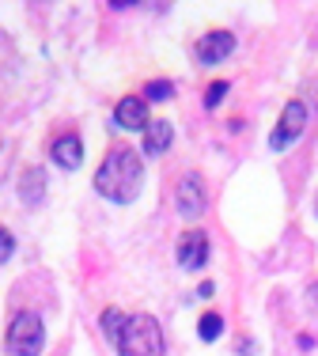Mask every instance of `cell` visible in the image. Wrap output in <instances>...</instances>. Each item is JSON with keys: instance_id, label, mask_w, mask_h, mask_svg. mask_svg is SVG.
Returning a JSON list of instances; mask_svg holds the SVG:
<instances>
[{"instance_id": "6da1fadb", "label": "cell", "mask_w": 318, "mask_h": 356, "mask_svg": "<svg viewBox=\"0 0 318 356\" xmlns=\"http://www.w3.org/2000/svg\"><path fill=\"white\" fill-rule=\"evenodd\" d=\"M140 186H144V159H140V152H133L129 144H114L95 171V190L106 201H114V205H129V201L140 197Z\"/></svg>"}, {"instance_id": "7a4b0ae2", "label": "cell", "mask_w": 318, "mask_h": 356, "mask_svg": "<svg viewBox=\"0 0 318 356\" xmlns=\"http://www.w3.org/2000/svg\"><path fill=\"white\" fill-rule=\"evenodd\" d=\"M118 356H163V326L156 315H129L122 341H118Z\"/></svg>"}, {"instance_id": "3957f363", "label": "cell", "mask_w": 318, "mask_h": 356, "mask_svg": "<svg viewBox=\"0 0 318 356\" xmlns=\"http://www.w3.org/2000/svg\"><path fill=\"white\" fill-rule=\"evenodd\" d=\"M42 345H46V326H42L38 315L31 311H19L8 326V353L12 356H38Z\"/></svg>"}, {"instance_id": "277c9868", "label": "cell", "mask_w": 318, "mask_h": 356, "mask_svg": "<svg viewBox=\"0 0 318 356\" xmlns=\"http://www.w3.org/2000/svg\"><path fill=\"white\" fill-rule=\"evenodd\" d=\"M303 129H307V103H303V99H288V103H284V110H281L277 129L269 133V148H273V152L292 148V144L303 137Z\"/></svg>"}, {"instance_id": "5b68a950", "label": "cell", "mask_w": 318, "mask_h": 356, "mask_svg": "<svg viewBox=\"0 0 318 356\" xmlns=\"http://www.w3.org/2000/svg\"><path fill=\"white\" fill-rule=\"evenodd\" d=\"M208 205V190H205V178L197 171H186L178 178V186H174V209H178V216L186 220H197L205 213Z\"/></svg>"}, {"instance_id": "8992f818", "label": "cell", "mask_w": 318, "mask_h": 356, "mask_svg": "<svg viewBox=\"0 0 318 356\" xmlns=\"http://www.w3.org/2000/svg\"><path fill=\"white\" fill-rule=\"evenodd\" d=\"M231 54H235V35H231V31H208V35H201L197 46H194L197 65H205V69L228 61Z\"/></svg>"}, {"instance_id": "52a82bcc", "label": "cell", "mask_w": 318, "mask_h": 356, "mask_svg": "<svg viewBox=\"0 0 318 356\" xmlns=\"http://www.w3.org/2000/svg\"><path fill=\"white\" fill-rule=\"evenodd\" d=\"M174 254H178V266L182 269H201L208 261V254H212V247H208V235L201 232V227H190V232L178 239Z\"/></svg>"}, {"instance_id": "ba28073f", "label": "cell", "mask_w": 318, "mask_h": 356, "mask_svg": "<svg viewBox=\"0 0 318 356\" xmlns=\"http://www.w3.org/2000/svg\"><path fill=\"white\" fill-rule=\"evenodd\" d=\"M114 122H118L122 129H140V133H144L148 122H152V118H148V103H144V99H137V95H125L122 103L114 106Z\"/></svg>"}, {"instance_id": "9c48e42d", "label": "cell", "mask_w": 318, "mask_h": 356, "mask_svg": "<svg viewBox=\"0 0 318 356\" xmlns=\"http://www.w3.org/2000/svg\"><path fill=\"white\" fill-rule=\"evenodd\" d=\"M49 156H53L57 167L76 171V167L83 163V140L76 137V133H65V137H57L53 144H49Z\"/></svg>"}, {"instance_id": "30bf717a", "label": "cell", "mask_w": 318, "mask_h": 356, "mask_svg": "<svg viewBox=\"0 0 318 356\" xmlns=\"http://www.w3.org/2000/svg\"><path fill=\"white\" fill-rule=\"evenodd\" d=\"M171 140H174V125L163 122V118H156V122H148L140 148H144V156H163V152L171 148Z\"/></svg>"}, {"instance_id": "8fae6325", "label": "cell", "mask_w": 318, "mask_h": 356, "mask_svg": "<svg viewBox=\"0 0 318 356\" xmlns=\"http://www.w3.org/2000/svg\"><path fill=\"white\" fill-rule=\"evenodd\" d=\"M19 197H23V205H38V201L46 197V171H42V167H27V171H23Z\"/></svg>"}, {"instance_id": "7c38bea8", "label": "cell", "mask_w": 318, "mask_h": 356, "mask_svg": "<svg viewBox=\"0 0 318 356\" xmlns=\"http://www.w3.org/2000/svg\"><path fill=\"white\" fill-rule=\"evenodd\" d=\"M103 334H106V341L114 345V349H118V341H122V334H125V326H129V315H125V311H118V307H106L103 311Z\"/></svg>"}, {"instance_id": "4fadbf2b", "label": "cell", "mask_w": 318, "mask_h": 356, "mask_svg": "<svg viewBox=\"0 0 318 356\" xmlns=\"http://www.w3.org/2000/svg\"><path fill=\"white\" fill-rule=\"evenodd\" d=\"M220 334H224V318L216 315V311H208V315L197 318V337L201 341H216Z\"/></svg>"}, {"instance_id": "5bb4252c", "label": "cell", "mask_w": 318, "mask_h": 356, "mask_svg": "<svg viewBox=\"0 0 318 356\" xmlns=\"http://www.w3.org/2000/svg\"><path fill=\"white\" fill-rule=\"evenodd\" d=\"M144 95H148V103H163V99L174 95V83H171V80H152V83L144 88Z\"/></svg>"}, {"instance_id": "9a60e30c", "label": "cell", "mask_w": 318, "mask_h": 356, "mask_svg": "<svg viewBox=\"0 0 318 356\" xmlns=\"http://www.w3.org/2000/svg\"><path fill=\"white\" fill-rule=\"evenodd\" d=\"M224 95H228V80H216L212 88L205 91V106H208V110L220 106V103H224Z\"/></svg>"}, {"instance_id": "2e32d148", "label": "cell", "mask_w": 318, "mask_h": 356, "mask_svg": "<svg viewBox=\"0 0 318 356\" xmlns=\"http://www.w3.org/2000/svg\"><path fill=\"white\" fill-rule=\"evenodd\" d=\"M12 254H15V239H12V232H8V227H0V266H4Z\"/></svg>"}, {"instance_id": "e0dca14e", "label": "cell", "mask_w": 318, "mask_h": 356, "mask_svg": "<svg viewBox=\"0 0 318 356\" xmlns=\"http://www.w3.org/2000/svg\"><path fill=\"white\" fill-rule=\"evenodd\" d=\"M307 307H311L315 315H318V281H315L311 288H307Z\"/></svg>"}, {"instance_id": "ac0fdd59", "label": "cell", "mask_w": 318, "mask_h": 356, "mask_svg": "<svg viewBox=\"0 0 318 356\" xmlns=\"http://www.w3.org/2000/svg\"><path fill=\"white\" fill-rule=\"evenodd\" d=\"M315 209H318V205H315Z\"/></svg>"}]
</instances>
